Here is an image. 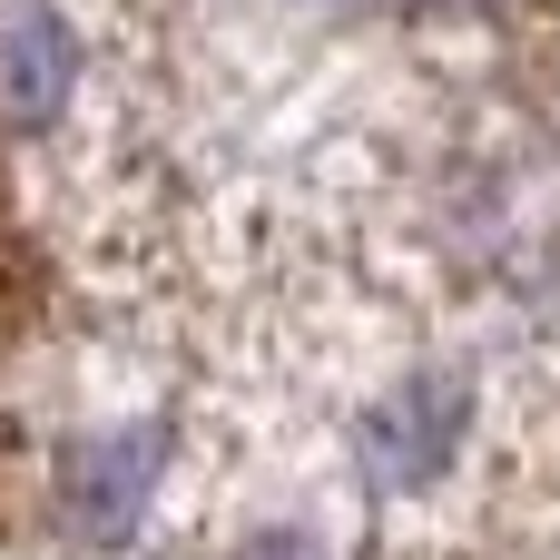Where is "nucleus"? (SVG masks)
I'll return each instance as SVG.
<instances>
[{
  "instance_id": "obj_2",
  "label": "nucleus",
  "mask_w": 560,
  "mask_h": 560,
  "mask_svg": "<svg viewBox=\"0 0 560 560\" xmlns=\"http://www.w3.org/2000/svg\"><path fill=\"white\" fill-rule=\"evenodd\" d=\"M158 472H167V433H158V423L89 433V443L69 453V512H79V532H89V541H128L138 512H148V492H158Z\"/></svg>"
},
{
  "instance_id": "obj_4",
  "label": "nucleus",
  "mask_w": 560,
  "mask_h": 560,
  "mask_svg": "<svg viewBox=\"0 0 560 560\" xmlns=\"http://www.w3.org/2000/svg\"><path fill=\"white\" fill-rule=\"evenodd\" d=\"M236 560H325V551H315L305 532H266V541H246Z\"/></svg>"
},
{
  "instance_id": "obj_3",
  "label": "nucleus",
  "mask_w": 560,
  "mask_h": 560,
  "mask_svg": "<svg viewBox=\"0 0 560 560\" xmlns=\"http://www.w3.org/2000/svg\"><path fill=\"white\" fill-rule=\"evenodd\" d=\"M79 89V39L49 0H0V118L49 128Z\"/></svg>"
},
{
  "instance_id": "obj_1",
  "label": "nucleus",
  "mask_w": 560,
  "mask_h": 560,
  "mask_svg": "<svg viewBox=\"0 0 560 560\" xmlns=\"http://www.w3.org/2000/svg\"><path fill=\"white\" fill-rule=\"evenodd\" d=\"M463 423H472V384L463 374H413V384H394L374 413H364V472L384 482V492H423L443 463H453V443H463Z\"/></svg>"
}]
</instances>
